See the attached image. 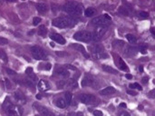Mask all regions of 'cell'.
Returning <instances> with one entry per match:
<instances>
[{
  "mask_svg": "<svg viewBox=\"0 0 155 116\" xmlns=\"http://www.w3.org/2000/svg\"><path fill=\"white\" fill-rule=\"evenodd\" d=\"M54 26L59 27V28H67V27H72L75 25L76 22L71 16H61V17L55 18L52 21Z\"/></svg>",
  "mask_w": 155,
  "mask_h": 116,
  "instance_id": "1",
  "label": "cell"
},
{
  "mask_svg": "<svg viewBox=\"0 0 155 116\" xmlns=\"http://www.w3.org/2000/svg\"><path fill=\"white\" fill-rule=\"evenodd\" d=\"M3 109L6 111L8 116H21L23 113V109L21 106L13 104L11 102H7V99L3 103Z\"/></svg>",
  "mask_w": 155,
  "mask_h": 116,
  "instance_id": "2",
  "label": "cell"
},
{
  "mask_svg": "<svg viewBox=\"0 0 155 116\" xmlns=\"http://www.w3.org/2000/svg\"><path fill=\"white\" fill-rule=\"evenodd\" d=\"M64 12L72 16H80L83 13V6L77 2H67L63 7Z\"/></svg>",
  "mask_w": 155,
  "mask_h": 116,
  "instance_id": "3",
  "label": "cell"
},
{
  "mask_svg": "<svg viewBox=\"0 0 155 116\" xmlns=\"http://www.w3.org/2000/svg\"><path fill=\"white\" fill-rule=\"evenodd\" d=\"M112 20L111 16L107 15V14H104V15H102V16H99L97 17L93 18L92 20V25H95L96 27L97 26H108L109 22Z\"/></svg>",
  "mask_w": 155,
  "mask_h": 116,
  "instance_id": "4",
  "label": "cell"
},
{
  "mask_svg": "<svg viewBox=\"0 0 155 116\" xmlns=\"http://www.w3.org/2000/svg\"><path fill=\"white\" fill-rule=\"evenodd\" d=\"M73 38L80 42L89 43L93 40V36L90 31H78L73 35Z\"/></svg>",
  "mask_w": 155,
  "mask_h": 116,
  "instance_id": "5",
  "label": "cell"
},
{
  "mask_svg": "<svg viewBox=\"0 0 155 116\" xmlns=\"http://www.w3.org/2000/svg\"><path fill=\"white\" fill-rule=\"evenodd\" d=\"M31 52L33 57L36 60H46L47 55L42 47L38 46V45H34L31 48Z\"/></svg>",
  "mask_w": 155,
  "mask_h": 116,
  "instance_id": "6",
  "label": "cell"
},
{
  "mask_svg": "<svg viewBox=\"0 0 155 116\" xmlns=\"http://www.w3.org/2000/svg\"><path fill=\"white\" fill-rule=\"evenodd\" d=\"M92 55L94 59H104L108 57L104 49L101 45H95L92 48Z\"/></svg>",
  "mask_w": 155,
  "mask_h": 116,
  "instance_id": "7",
  "label": "cell"
},
{
  "mask_svg": "<svg viewBox=\"0 0 155 116\" xmlns=\"http://www.w3.org/2000/svg\"><path fill=\"white\" fill-rule=\"evenodd\" d=\"M108 26H97L95 28V30L93 31V33H92V36H93V40L94 42H97L99 41L102 36H104V34L106 33Z\"/></svg>",
  "mask_w": 155,
  "mask_h": 116,
  "instance_id": "8",
  "label": "cell"
},
{
  "mask_svg": "<svg viewBox=\"0 0 155 116\" xmlns=\"http://www.w3.org/2000/svg\"><path fill=\"white\" fill-rule=\"evenodd\" d=\"M79 99L81 101V103H84V104H93L97 100L94 95H93V94H81L79 96Z\"/></svg>",
  "mask_w": 155,
  "mask_h": 116,
  "instance_id": "9",
  "label": "cell"
},
{
  "mask_svg": "<svg viewBox=\"0 0 155 116\" xmlns=\"http://www.w3.org/2000/svg\"><path fill=\"white\" fill-rule=\"evenodd\" d=\"M97 83V80L94 79V77L92 75H89L86 74L84 76V79L82 81V86L85 87V86H93L95 87V83Z\"/></svg>",
  "mask_w": 155,
  "mask_h": 116,
  "instance_id": "10",
  "label": "cell"
},
{
  "mask_svg": "<svg viewBox=\"0 0 155 116\" xmlns=\"http://www.w3.org/2000/svg\"><path fill=\"white\" fill-rule=\"evenodd\" d=\"M50 36V38H51L52 40L56 41V43H58V44H60V45H64V44L66 43L65 39H64L61 35H59V34L52 33V34H50V36Z\"/></svg>",
  "mask_w": 155,
  "mask_h": 116,
  "instance_id": "11",
  "label": "cell"
},
{
  "mask_svg": "<svg viewBox=\"0 0 155 116\" xmlns=\"http://www.w3.org/2000/svg\"><path fill=\"white\" fill-rule=\"evenodd\" d=\"M14 97L16 99V101L17 103H21V104H24L27 103V99H25V96L24 95V94H22L20 91H16L15 92L14 94Z\"/></svg>",
  "mask_w": 155,
  "mask_h": 116,
  "instance_id": "12",
  "label": "cell"
},
{
  "mask_svg": "<svg viewBox=\"0 0 155 116\" xmlns=\"http://www.w3.org/2000/svg\"><path fill=\"white\" fill-rule=\"evenodd\" d=\"M36 107L37 108V111L42 116H56L54 114V112L49 111L47 108L43 107V106H37V105H36Z\"/></svg>",
  "mask_w": 155,
  "mask_h": 116,
  "instance_id": "13",
  "label": "cell"
},
{
  "mask_svg": "<svg viewBox=\"0 0 155 116\" xmlns=\"http://www.w3.org/2000/svg\"><path fill=\"white\" fill-rule=\"evenodd\" d=\"M37 87H38V89H39V91L45 92V91H47V90L50 89V84H49V83L47 81L40 80L39 82H38Z\"/></svg>",
  "mask_w": 155,
  "mask_h": 116,
  "instance_id": "14",
  "label": "cell"
},
{
  "mask_svg": "<svg viewBox=\"0 0 155 116\" xmlns=\"http://www.w3.org/2000/svg\"><path fill=\"white\" fill-rule=\"evenodd\" d=\"M138 52V48L135 46H133V45H130L126 48L125 50V55L128 56V57H131V56L135 55Z\"/></svg>",
  "mask_w": 155,
  "mask_h": 116,
  "instance_id": "15",
  "label": "cell"
},
{
  "mask_svg": "<svg viewBox=\"0 0 155 116\" xmlns=\"http://www.w3.org/2000/svg\"><path fill=\"white\" fill-rule=\"evenodd\" d=\"M118 13L124 16H129L130 15L132 14V11H131V8L126 6H121L119 7V10H118Z\"/></svg>",
  "mask_w": 155,
  "mask_h": 116,
  "instance_id": "16",
  "label": "cell"
},
{
  "mask_svg": "<svg viewBox=\"0 0 155 116\" xmlns=\"http://www.w3.org/2000/svg\"><path fill=\"white\" fill-rule=\"evenodd\" d=\"M56 74L59 76L64 77V78L69 77V75H70L69 71H67V70L65 69V68H64V67H58L57 69L56 70Z\"/></svg>",
  "mask_w": 155,
  "mask_h": 116,
  "instance_id": "17",
  "label": "cell"
},
{
  "mask_svg": "<svg viewBox=\"0 0 155 116\" xmlns=\"http://www.w3.org/2000/svg\"><path fill=\"white\" fill-rule=\"evenodd\" d=\"M25 74H27V75L28 76L29 80H31L32 82H34V83H35V82H36V81H38L37 76L34 74L33 68H31V67H28V68L25 70Z\"/></svg>",
  "mask_w": 155,
  "mask_h": 116,
  "instance_id": "18",
  "label": "cell"
},
{
  "mask_svg": "<svg viewBox=\"0 0 155 116\" xmlns=\"http://www.w3.org/2000/svg\"><path fill=\"white\" fill-rule=\"evenodd\" d=\"M114 93H116V90L113 86H108L106 88H104V90H102V91H100L101 95H110V94H114Z\"/></svg>",
  "mask_w": 155,
  "mask_h": 116,
  "instance_id": "19",
  "label": "cell"
},
{
  "mask_svg": "<svg viewBox=\"0 0 155 116\" xmlns=\"http://www.w3.org/2000/svg\"><path fill=\"white\" fill-rule=\"evenodd\" d=\"M72 46H73V48H74V49H76V50H78L79 52H81V53H82V54H84V55L85 56V57L88 58L89 56H90V55H89V54L86 53V51H85V48H84V47L83 46V45H78V44H73V45H72Z\"/></svg>",
  "mask_w": 155,
  "mask_h": 116,
  "instance_id": "20",
  "label": "cell"
},
{
  "mask_svg": "<svg viewBox=\"0 0 155 116\" xmlns=\"http://www.w3.org/2000/svg\"><path fill=\"white\" fill-rule=\"evenodd\" d=\"M36 9L40 14H44L47 12V6L44 3H39L36 5Z\"/></svg>",
  "mask_w": 155,
  "mask_h": 116,
  "instance_id": "21",
  "label": "cell"
},
{
  "mask_svg": "<svg viewBox=\"0 0 155 116\" xmlns=\"http://www.w3.org/2000/svg\"><path fill=\"white\" fill-rule=\"evenodd\" d=\"M102 70L104 72H106V73H109V74H116L118 73L117 70H115L114 68H113L112 66H109V65H104L102 66Z\"/></svg>",
  "mask_w": 155,
  "mask_h": 116,
  "instance_id": "22",
  "label": "cell"
},
{
  "mask_svg": "<svg viewBox=\"0 0 155 116\" xmlns=\"http://www.w3.org/2000/svg\"><path fill=\"white\" fill-rule=\"evenodd\" d=\"M96 13L95 9L93 8V7H89V8H87L85 11H84V16H87V17H91V16H94Z\"/></svg>",
  "mask_w": 155,
  "mask_h": 116,
  "instance_id": "23",
  "label": "cell"
},
{
  "mask_svg": "<svg viewBox=\"0 0 155 116\" xmlns=\"http://www.w3.org/2000/svg\"><path fill=\"white\" fill-rule=\"evenodd\" d=\"M66 102L64 100V99L62 98H59L57 99V101H56V106H57L58 108H61V109H64V108L66 107Z\"/></svg>",
  "mask_w": 155,
  "mask_h": 116,
  "instance_id": "24",
  "label": "cell"
},
{
  "mask_svg": "<svg viewBox=\"0 0 155 116\" xmlns=\"http://www.w3.org/2000/svg\"><path fill=\"white\" fill-rule=\"evenodd\" d=\"M118 63H119V67L120 69L122 70V71H128V67H127L126 64L124 63V61L122 60V58H118Z\"/></svg>",
  "mask_w": 155,
  "mask_h": 116,
  "instance_id": "25",
  "label": "cell"
},
{
  "mask_svg": "<svg viewBox=\"0 0 155 116\" xmlns=\"http://www.w3.org/2000/svg\"><path fill=\"white\" fill-rule=\"evenodd\" d=\"M47 33V29L44 25H40L39 29H38V35L41 36H45Z\"/></svg>",
  "mask_w": 155,
  "mask_h": 116,
  "instance_id": "26",
  "label": "cell"
},
{
  "mask_svg": "<svg viewBox=\"0 0 155 116\" xmlns=\"http://www.w3.org/2000/svg\"><path fill=\"white\" fill-rule=\"evenodd\" d=\"M126 38H127V40L131 43V44H133V45H134V44L137 43V38L133 36V35L128 34V35H126Z\"/></svg>",
  "mask_w": 155,
  "mask_h": 116,
  "instance_id": "27",
  "label": "cell"
},
{
  "mask_svg": "<svg viewBox=\"0 0 155 116\" xmlns=\"http://www.w3.org/2000/svg\"><path fill=\"white\" fill-rule=\"evenodd\" d=\"M24 83H25L32 91L35 92V90H36V85H35V83H34V82H32L31 80L27 79V80H24Z\"/></svg>",
  "mask_w": 155,
  "mask_h": 116,
  "instance_id": "28",
  "label": "cell"
},
{
  "mask_svg": "<svg viewBox=\"0 0 155 116\" xmlns=\"http://www.w3.org/2000/svg\"><path fill=\"white\" fill-rule=\"evenodd\" d=\"M0 59L2 61H4L5 63H7V61H8L7 60V55L6 54V52L1 49V48H0Z\"/></svg>",
  "mask_w": 155,
  "mask_h": 116,
  "instance_id": "29",
  "label": "cell"
},
{
  "mask_svg": "<svg viewBox=\"0 0 155 116\" xmlns=\"http://www.w3.org/2000/svg\"><path fill=\"white\" fill-rule=\"evenodd\" d=\"M72 98H73V95H72L71 93L70 92H66L65 93V102H66V103L70 104L72 102Z\"/></svg>",
  "mask_w": 155,
  "mask_h": 116,
  "instance_id": "30",
  "label": "cell"
},
{
  "mask_svg": "<svg viewBox=\"0 0 155 116\" xmlns=\"http://www.w3.org/2000/svg\"><path fill=\"white\" fill-rule=\"evenodd\" d=\"M138 50H139L142 54H145L147 51V45H145V44H142V45H141L139 46V48H138Z\"/></svg>",
  "mask_w": 155,
  "mask_h": 116,
  "instance_id": "31",
  "label": "cell"
},
{
  "mask_svg": "<svg viewBox=\"0 0 155 116\" xmlns=\"http://www.w3.org/2000/svg\"><path fill=\"white\" fill-rule=\"evenodd\" d=\"M129 87H130V88H132V89H134V88H136V89L140 90V91H142V86H141V85H140L139 83H131V84L129 85Z\"/></svg>",
  "mask_w": 155,
  "mask_h": 116,
  "instance_id": "32",
  "label": "cell"
},
{
  "mask_svg": "<svg viewBox=\"0 0 155 116\" xmlns=\"http://www.w3.org/2000/svg\"><path fill=\"white\" fill-rule=\"evenodd\" d=\"M66 84H68L69 86L74 87V88L77 87V83H76V81H74V80H69V82H67Z\"/></svg>",
  "mask_w": 155,
  "mask_h": 116,
  "instance_id": "33",
  "label": "cell"
},
{
  "mask_svg": "<svg viewBox=\"0 0 155 116\" xmlns=\"http://www.w3.org/2000/svg\"><path fill=\"white\" fill-rule=\"evenodd\" d=\"M65 84H66V82H65V81H58L57 83H56V85H57V87L59 88V89L64 88Z\"/></svg>",
  "mask_w": 155,
  "mask_h": 116,
  "instance_id": "34",
  "label": "cell"
},
{
  "mask_svg": "<svg viewBox=\"0 0 155 116\" xmlns=\"http://www.w3.org/2000/svg\"><path fill=\"white\" fill-rule=\"evenodd\" d=\"M139 17H141V18H147L149 16V14L147 13V12H143V11H141V12H139Z\"/></svg>",
  "mask_w": 155,
  "mask_h": 116,
  "instance_id": "35",
  "label": "cell"
},
{
  "mask_svg": "<svg viewBox=\"0 0 155 116\" xmlns=\"http://www.w3.org/2000/svg\"><path fill=\"white\" fill-rule=\"evenodd\" d=\"M113 45H117L118 46H123V45H125V43L122 40H116L113 42Z\"/></svg>",
  "mask_w": 155,
  "mask_h": 116,
  "instance_id": "36",
  "label": "cell"
},
{
  "mask_svg": "<svg viewBox=\"0 0 155 116\" xmlns=\"http://www.w3.org/2000/svg\"><path fill=\"white\" fill-rule=\"evenodd\" d=\"M8 44V40H7V38H4V37H0V45H7Z\"/></svg>",
  "mask_w": 155,
  "mask_h": 116,
  "instance_id": "37",
  "label": "cell"
},
{
  "mask_svg": "<svg viewBox=\"0 0 155 116\" xmlns=\"http://www.w3.org/2000/svg\"><path fill=\"white\" fill-rule=\"evenodd\" d=\"M40 22H41V18L40 17H34V19H33L34 25H37Z\"/></svg>",
  "mask_w": 155,
  "mask_h": 116,
  "instance_id": "38",
  "label": "cell"
},
{
  "mask_svg": "<svg viewBox=\"0 0 155 116\" xmlns=\"http://www.w3.org/2000/svg\"><path fill=\"white\" fill-rule=\"evenodd\" d=\"M7 73L8 74H10V75H15V74H16V72L13 71V70H11V69H9V68H7Z\"/></svg>",
  "mask_w": 155,
  "mask_h": 116,
  "instance_id": "39",
  "label": "cell"
},
{
  "mask_svg": "<svg viewBox=\"0 0 155 116\" xmlns=\"http://www.w3.org/2000/svg\"><path fill=\"white\" fill-rule=\"evenodd\" d=\"M93 115H94V116H102V112H101V111L96 110V111L93 112Z\"/></svg>",
  "mask_w": 155,
  "mask_h": 116,
  "instance_id": "40",
  "label": "cell"
},
{
  "mask_svg": "<svg viewBox=\"0 0 155 116\" xmlns=\"http://www.w3.org/2000/svg\"><path fill=\"white\" fill-rule=\"evenodd\" d=\"M127 94H131V95H133V96L137 95V93H136L135 91H132V90H128V91H127Z\"/></svg>",
  "mask_w": 155,
  "mask_h": 116,
  "instance_id": "41",
  "label": "cell"
},
{
  "mask_svg": "<svg viewBox=\"0 0 155 116\" xmlns=\"http://www.w3.org/2000/svg\"><path fill=\"white\" fill-rule=\"evenodd\" d=\"M52 68V65H51V64H46V65H45V67H44V69L45 70H47V71H48V70H50Z\"/></svg>",
  "mask_w": 155,
  "mask_h": 116,
  "instance_id": "42",
  "label": "cell"
},
{
  "mask_svg": "<svg viewBox=\"0 0 155 116\" xmlns=\"http://www.w3.org/2000/svg\"><path fill=\"white\" fill-rule=\"evenodd\" d=\"M153 94H154V90H152V91L150 92L149 95H150V97H151V98H154V95H153Z\"/></svg>",
  "mask_w": 155,
  "mask_h": 116,
  "instance_id": "43",
  "label": "cell"
},
{
  "mask_svg": "<svg viewBox=\"0 0 155 116\" xmlns=\"http://www.w3.org/2000/svg\"><path fill=\"white\" fill-rule=\"evenodd\" d=\"M65 67H66V68H70V69H72V70H75V67H73V65H65Z\"/></svg>",
  "mask_w": 155,
  "mask_h": 116,
  "instance_id": "44",
  "label": "cell"
},
{
  "mask_svg": "<svg viewBox=\"0 0 155 116\" xmlns=\"http://www.w3.org/2000/svg\"><path fill=\"white\" fill-rule=\"evenodd\" d=\"M147 82H148V77H143V78H142V83H147Z\"/></svg>",
  "mask_w": 155,
  "mask_h": 116,
  "instance_id": "45",
  "label": "cell"
},
{
  "mask_svg": "<svg viewBox=\"0 0 155 116\" xmlns=\"http://www.w3.org/2000/svg\"><path fill=\"white\" fill-rule=\"evenodd\" d=\"M125 77H126L127 79H129V80H130V79L133 78V75H132V74H127L126 75H125Z\"/></svg>",
  "mask_w": 155,
  "mask_h": 116,
  "instance_id": "46",
  "label": "cell"
},
{
  "mask_svg": "<svg viewBox=\"0 0 155 116\" xmlns=\"http://www.w3.org/2000/svg\"><path fill=\"white\" fill-rule=\"evenodd\" d=\"M120 106H121V107H122V108H126V104H125V103H121V104H120Z\"/></svg>",
  "mask_w": 155,
  "mask_h": 116,
  "instance_id": "47",
  "label": "cell"
},
{
  "mask_svg": "<svg viewBox=\"0 0 155 116\" xmlns=\"http://www.w3.org/2000/svg\"><path fill=\"white\" fill-rule=\"evenodd\" d=\"M122 116H130V114H129L128 112H122Z\"/></svg>",
  "mask_w": 155,
  "mask_h": 116,
  "instance_id": "48",
  "label": "cell"
},
{
  "mask_svg": "<svg viewBox=\"0 0 155 116\" xmlns=\"http://www.w3.org/2000/svg\"><path fill=\"white\" fill-rule=\"evenodd\" d=\"M139 71H140V72H142H142H143V67H142V66H140V67H139Z\"/></svg>",
  "mask_w": 155,
  "mask_h": 116,
  "instance_id": "49",
  "label": "cell"
},
{
  "mask_svg": "<svg viewBox=\"0 0 155 116\" xmlns=\"http://www.w3.org/2000/svg\"><path fill=\"white\" fill-rule=\"evenodd\" d=\"M151 34H152L153 36H155V33H154V29H153V28H151Z\"/></svg>",
  "mask_w": 155,
  "mask_h": 116,
  "instance_id": "50",
  "label": "cell"
},
{
  "mask_svg": "<svg viewBox=\"0 0 155 116\" xmlns=\"http://www.w3.org/2000/svg\"><path fill=\"white\" fill-rule=\"evenodd\" d=\"M36 99H41V96H40V94H37V95H36Z\"/></svg>",
  "mask_w": 155,
  "mask_h": 116,
  "instance_id": "51",
  "label": "cell"
},
{
  "mask_svg": "<svg viewBox=\"0 0 155 116\" xmlns=\"http://www.w3.org/2000/svg\"><path fill=\"white\" fill-rule=\"evenodd\" d=\"M50 45H51L52 47H55V44H54V43H50Z\"/></svg>",
  "mask_w": 155,
  "mask_h": 116,
  "instance_id": "52",
  "label": "cell"
},
{
  "mask_svg": "<svg viewBox=\"0 0 155 116\" xmlns=\"http://www.w3.org/2000/svg\"><path fill=\"white\" fill-rule=\"evenodd\" d=\"M142 108H143V107H142V106H141V105H140V106H139V109H140V110H142Z\"/></svg>",
  "mask_w": 155,
  "mask_h": 116,
  "instance_id": "53",
  "label": "cell"
},
{
  "mask_svg": "<svg viewBox=\"0 0 155 116\" xmlns=\"http://www.w3.org/2000/svg\"><path fill=\"white\" fill-rule=\"evenodd\" d=\"M37 116H39V115H37Z\"/></svg>",
  "mask_w": 155,
  "mask_h": 116,
  "instance_id": "54",
  "label": "cell"
}]
</instances>
